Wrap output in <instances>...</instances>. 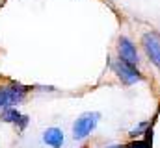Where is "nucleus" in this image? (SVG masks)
I'll return each mask as SVG.
<instances>
[{
  "mask_svg": "<svg viewBox=\"0 0 160 148\" xmlns=\"http://www.w3.org/2000/svg\"><path fill=\"white\" fill-rule=\"evenodd\" d=\"M0 108H2V95H0Z\"/></svg>",
  "mask_w": 160,
  "mask_h": 148,
  "instance_id": "nucleus-11",
  "label": "nucleus"
},
{
  "mask_svg": "<svg viewBox=\"0 0 160 148\" xmlns=\"http://www.w3.org/2000/svg\"><path fill=\"white\" fill-rule=\"evenodd\" d=\"M99 118H101V113H97V111L82 113L78 118L75 120V124H73V139H75V141H82V139H86V137L97 128Z\"/></svg>",
  "mask_w": 160,
  "mask_h": 148,
  "instance_id": "nucleus-1",
  "label": "nucleus"
},
{
  "mask_svg": "<svg viewBox=\"0 0 160 148\" xmlns=\"http://www.w3.org/2000/svg\"><path fill=\"white\" fill-rule=\"evenodd\" d=\"M21 117H22V115L17 111V108H4L2 113H0L2 122H8V124H17Z\"/></svg>",
  "mask_w": 160,
  "mask_h": 148,
  "instance_id": "nucleus-7",
  "label": "nucleus"
},
{
  "mask_svg": "<svg viewBox=\"0 0 160 148\" xmlns=\"http://www.w3.org/2000/svg\"><path fill=\"white\" fill-rule=\"evenodd\" d=\"M142 46L149 58V61L160 69V35L155 32H149V34H143L142 35Z\"/></svg>",
  "mask_w": 160,
  "mask_h": 148,
  "instance_id": "nucleus-4",
  "label": "nucleus"
},
{
  "mask_svg": "<svg viewBox=\"0 0 160 148\" xmlns=\"http://www.w3.org/2000/svg\"><path fill=\"white\" fill-rule=\"evenodd\" d=\"M0 95H2V109L4 108H15L26 98V87H22L19 83L2 85L0 87Z\"/></svg>",
  "mask_w": 160,
  "mask_h": 148,
  "instance_id": "nucleus-2",
  "label": "nucleus"
},
{
  "mask_svg": "<svg viewBox=\"0 0 160 148\" xmlns=\"http://www.w3.org/2000/svg\"><path fill=\"white\" fill-rule=\"evenodd\" d=\"M125 148H151V143L149 141H142V139H136L132 143H128Z\"/></svg>",
  "mask_w": 160,
  "mask_h": 148,
  "instance_id": "nucleus-8",
  "label": "nucleus"
},
{
  "mask_svg": "<svg viewBox=\"0 0 160 148\" xmlns=\"http://www.w3.org/2000/svg\"><path fill=\"white\" fill-rule=\"evenodd\" d=\"M118 52H119V59L123 63L130 65V67H138L140 65V56L136 50V44L128 39V37L121 35L118 41Z\"/></svg>",
  "mask_w": 160,
  "mask_h": 148,
  "instance_id": "nucleus-3",
  "label": "nucleus"
},
{
  "mask_svg": "<svg viewBox=\"0 0 160 148\" xmlns=\"http://www.w3.org/2000/svg\"><path fill=\"white\" fill-rule=\"evenodd\" d=\"M112 71L118 74V78L125 85H134V83H138V81L143 80V76L136 71V67H130V65L123 63L121 59H118L116 63H112Z\"/></svg>",
  "mask_w": 160,
  "mask_h": 148,
  "instance_id": "nucleus-5",
  "label": "nucleus"
},
{
  "mask_svg": "<svg viewBox=\"0 0 160 148\" xmlns=\"http://www.w3.org/2000/svg\"><path fill=\"white\" fill-rule=\"evenodd\" d=\"M43 143L50 148H62L65 143V135L60 128L52 126V128H47L43 132Z\"/></svg>",
  "mask_w": 160,
  "mask_h": 148,
  "instance_id": "nucleus-6",
  "label": "nucleus"
},
{
  "mask_svg": "<svg viewBox=\"0 0 160 148\" xmlns=\"http://www.w3.org/2000/svg\"><path fill=\"white\" fill-rule=\"evenodd\" d=\"M106 148H125V146H118V145H114V146H106Z\"/></svg>",
  "mask_w": 160,
  "mask_h": 148,
  "instance_id": "nucleus-10",
  "label": "nucleus"
},
{
  "mask_svg": "<svg viewBox=\"0 0 160 148\" xmlns=\"http://www.w3.org/2000/svg\"><path fill=\"white\" fill-rule=\"evenodd\" d=\"M26 124H28V117H26V115H22L15 126H19V130H24V128H26Z\"/></svg>",
  "mask_w": 160,
  "mask_h": 148,
  "instance_id": "nucleus-9",
  "label": "nucleus"
}]
</instances>
